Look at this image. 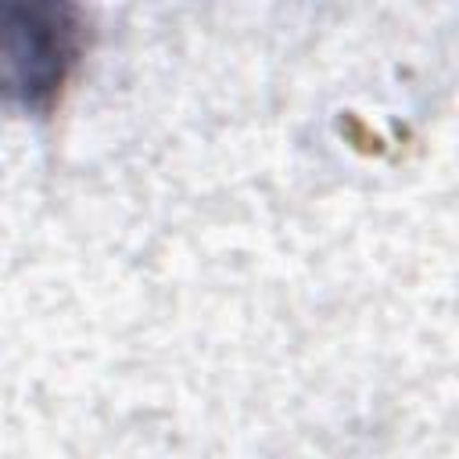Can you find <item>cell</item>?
I'll return each instance as SVG.
<instances>
[{
    "label": "cell",
    "mask_w": 459,
    "mask_h": 459,
    "mask_svg": "<svg viewBox=\"0 0 459 459\" xmlns=\"http://www.w3.org/2000/svg\"><path fill=\"white\" fill-rule=\"evenodd\" d=\"M90 18L65 0H0V108L47 115L86 54Z\"/></svg>",
    "instance_id": "6da1fadb"
}]
</instances>
